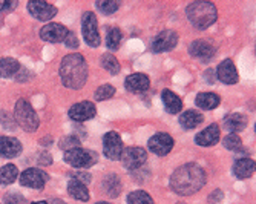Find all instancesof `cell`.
I'll list each match as a JSON object with an SVG mask.
<instances>
[{
  "instance_id": "cell-1",
  "label": "cell",
  "mask_w": 256,
  "mask_h": 204,
  "mask_svg": "<svg viewBox=\"0 0 256 204\" xmlns=\"http://www.w3.org/2000/svg\"><path fill=\"white\" fill-rule=\"evenodd\" d=\"M206 172L195 163H188L178 168L170 176V188L178 195H192L206 184Z\"/></svg>"
},
{
  "instance_id": "cell-2",
  "label": "cell",
  "mask_w": 256,
  "mask_h": 204,
  "mask_svg": "<svg viewBox=\"0 0 256 204\" xmlns=\"http://www.w3.org/2000/svg\"><path fill=\"white\" fill-rule=\"evenodd\" d=\"M60 78L69 89H80L88 80V64L82 54H69L62 60Z\"/></svg>"
},
{
  "instance_id": "cell-3",
  "label": "cell",
  "mask_w": 256,
  "mask_h": 204,
  "mask_svg": "<svg viewBox=\"0 0 256 204\" xmlns=\"http://www.w3.org/2000/svg\"><path fill=\"white\" fill-rule=\"evenodd\" d=\"M190 24L198 30H206L214 25L218 17L216 6L210 2H194L186 10Z\"/></svg>"
},
{
  "instance_id": "cell-4",
  "label": "cell",
  "mask_w": 256,
  "mask_h": 204,
  "mask_svg": "<svg viewBox=\"0 0 256 204\" xmlns=\"http://www.w3.org/2000/svg\"><path fill=\"white\" fill-rule=\"evenodd\" d=\"M14 116H16V122L17 124L25 129L26 132H34L38 129L40 120L37 112L34 110V108L31 106V103L28 100L20 98L16 103V109H14Z\"/></svg>"
},
{
  "instance_id": "cell-5",
  "label": "cell",
  "mask_w": 256,
  "mask_h": 204,
  "mask_svg": "<svg viewBox=\"0 0 256 204\" xmlns=\"http://www.w3.org/2000/svg\"><path fill=\"white\" fill-rule=\"evenodd\" d=\"M64 162L74 168L86 169L97 163V154L83 148H76L64 152Z\"/></svg>"
},
{
  "instance_id": "cell-6",
  "label": "cell",
  "mask_w": 256,
  "mask_h": 204,
  "mask_svg": "<svg viewBox=\"0 0 256 204\" xmlns=\"http://www.w3.org/2000/svg\"><path fill=\"white\" fill-rule=\"evenodd\" d=\"M82 32L84 42L90 48H97L100 44V34H98V25L97 17L94 12H84L82 17Z\"/></svg>"
},
{
  "instance_id": "cell-7",
  "label": "cell",
  "mask_w": 256,
  "mask_h": 204,
  "mask_svg": "<svg viewBox=\"0 0 256 204\" xmlns=\"http://www.w3.org/2000/svg\"><path fill=\"white\" fill-rule=\"evenodd\" d=\"M120 160L126 169L135 170V169H140L146 163L148 154L143 148H128V149H123Z\"/></svg>"
},
{
  "instance_id": "cell-8",
  "label": "cell",
  "mask_w": 256,
  "mask_h": 204,
  "mask_svg": "<svg viewBox=\"0 0 256 204\" xmlns=\"http://www.w3.org/2000/svg\"><path fill=\"white\" fill-rule=\"evenodd\" d=\"M123 142H122V137L115 132V130H110V132H106L104 137H103V150H104V155L109 158V160H120V156L123 154Z\"/></svg>"
},
{
  "instance_id": "cell-9",
  "label": "cell",
  "mask_w": 256,
  "mask_h": 204,
  "mask_svg": "<svg viewBox=\"0 0 256 204\" xmlns=\"http://www.w3.org/2000/svg\"><path fill=\"white\" fill-rule=\"evenodd\" d=\"M50 180L48 174L43 172L42 169H26L20 175V184L25 188H32V189H43L46 181Z\"/></svg>"
},
{
  "instance_id": "cell-10",
  "label": "cell",
  "mask_w": 256,
  "mask_h": 204,
  "mask_svg": "<svg viewBox=\"0 0 256 204\" xmlns=\"http://www.w3.org/2000/svg\"><path fill=\"white\" fill-rule=\"evenodd\" d=\"M148 148L155 155H160V156L168 155L172 150V148H174V138L170 137L169 134H166V132H158L149 140Z\"/></svg>"
},
{
  "instance_id": "cell-11",
  "label": "cell",
  "mask_w": 256,
  "mask_h": 204,
  "mask_svg": "<svg viewBox=\"0 0 256 204\" xmlns=\"http://www.w3.org/2000/svg\"><path fill=\"white\" fill-rule=\"evenodd\" d=\"M178 43V34L172 30H166L160 32L155 40L152 42V51L154 52H166L176 46Z\"/></svg>"
},
{
  "instance_id": "cell-12",
  "label": "cell",
  "mask_w": 256,
  "mask_h": 204,
  "mask_svg": "<svg viewBox=\"0 0 256 204\" xmlns=\"http://www.w3.org/2000/svg\"><path fill=\"white\" fill-rule=\"evenodd\" d=\"M68 34H69L68 28L64 25H62V24H50V25H44L40 30V37L44 42H50V43L64 42Z\"/></svg>"
},
{
  "instance_id": "cell-13",
  "label": "cell",
  "mask_w": 256,
  "mask_h": 204,
  "mask_svg": "<svg viewBox=\"0 0 256 204\" xmlns=\"http://www.w3.org/2000/svg\"><path fill=\"white\" fill-rule=\"evenodd\" d=\"M96 104L92 102H82L69 109V118L74 122H86L96 116Z\"/></svg>"
},
{
  "instance_id": "cell-14",
  "label": "cell",
  "mask_w": 256,
  "mask_h": 204,
  "mask_svg": "<svg viewBox=\"0 0 256 204\" xmlns=\"http://www.w3.org/2000/svg\"><path fill=\"white\" fill-rule=\"evenodd\" d=\"M189 52L192 57L201 60V62H207L215 57L216 54V50L214 44H210L208 42H204V40H196L190 46H189Z\"/></svg>"
},
{
  "instance_id": "cell-15",
  "label": "cell",
  "mask_w": 256,
  "mask_h": 204,
  "mask_svg": "<svg viewBox=\"0 0 256 204\" xmlns=\"http://www.w3.org/2000/svg\"><path fill=\"white\" fill-rule=\"evenodd\" d=\"M28 11L31 12L32 17H36L37 20H42V22L51 20L57 14V8L51 4H46V2H30Z\"/></svg>"
},
{
  "instance_id": "cell-16",
  "label": "cell",
  "mask_w": 256,
  "mask_h": 204,
  "mask_svg": "<svg viewBox=\"0 0 256 204\" xmlns=\"http://www.w3.org/2000/svg\"><path fill=\"white\" fill-rule=\"evenodd\" d=\"M216 77L226 84H234L238 82V71L236 66L234 64L232 60H224L220 63L218 70H216Z\"/></svg>"
},
{
  "instance_id": "cell-17",
  "label": "cell",
  "mask_w": 256,
  "mask_h": 204,
  "mask_svg": "<svg viewBox=\"0 0 256 204\" xmlns=\"http://www.w3.org/2000/svg\"><path fill=\"white\" fill-rule=\"evenodd\" d=\"M124 86H126L128 90H130V92H136V94H138V92H144V90L149 89L150 80H149L148 76L136 72V74H130V76L126 78Z\"/></svg>"
},
{
  "instance_id": "cell-18",
  "label": "cell",
  "mask_w": 256,
  "mask_h": 204,
  "mask_svg": "<svg viewBox=\"0 0 256 204\" xmlns=\"http://www.w3.org/2000/svg\"><path fill=\"white\" fill-rule=\"evenodd\" d=\"M22 143L14 137H0V156L14 158L22 152Z\"/></svg>"
},
{
  "instance_id": "cell-19",
  "label": "cell",
  "mask_w": 256,
  "mask_h": 204,
  "mask_svg": "<svg viewBox=\"0 0 256 204\" xmlns=\"http://www.w3.org/2000/svg\"><path fill=\"white\" fill-rule=\"evenodd\" d=\"M218 140H220V128L216 124L207 126L195 137V142L200 146H214L218 143Z\"/></svg>"
},
{
  "instance_id": "cell-20",
  "label": "cell",
  "mask_w": 256,
  "mask_h": 204,
  "mask_svg": "<svg viewBox=\"0 0 256 204\" xmlns=\"http://www.w3.org/2000/svg\"><path fill=\"white\" fill-rule=\"evenodd\" d=\"M254 160L252 158H240V160L235 162L234 164V175L240 180H246L250 178L254 174Z\"/></svg>"
},
{
  "instance_id": "cell-21",
  "label": "cell",
  "mask_w": 256,
  "mask_h": 204,
  "mask_svg": "<svg viewBox=\"0 0 256 204\" xmlns=\"http://www.w3.org/2000/svg\"><path fill=\"white\" fill-rule=\"evenodd\" d=\"M161 98H162V103H164L166 110L169 112V114H178V112L182 109V102L180 100V97L169 89L162 90Z\"/></svg>"
},
{
  "instance_id": "cell-22",
  "label": "cell",
  "mask_w": 256,
  "mask_h": 204,
  "mask_svg": "<svg viewBox=\"0 0 256 204\" xmlns=\"http://www.w3.org/2000/svg\"><path fill=\"white\" fill-rule=\"evenodd\" d=\"M202 120H204V117L198 110H186L180 116V124L184 129H195L198 124L202 123Z\"/></svg>"
},
{
  "instance_id": "cell-23",
  "label": "cell",
  "mask_w": 256,
  "mask_h": 204,
  "mask_svg": "<svg viewBox=\"0 0 256 204\" xmlns=\"http://www.w3.org/2000/svg\"><path fill=\"white\" fill-rule=\"evenodd\" d=\"M224 124L232 134H236L246 129L247 126V117L244 114H230L224 118Z\"/></svg>"
},
{
  "instance_id": "cell-24",
  "label": "cell",
  "mask_w": 256,
  "mask_h": 204,
  "mask_svg": "<svg viewBox=\"0 0 256 204\" xmlns=\"http://www.w3.org/2000/svg\"><path fill=\"white\" fill-rule=\"evenodd\" d=\"M68 192L72 198H76L78 201H88L89 200V190H88L86 184L80 183V181H77L74 178H71V181H69Z\"/></svg>"
},
{
  "instance_id": "cell-25",
  "label": "cell",
  "mask_w": 256,
  "mask_h": 204,
  "mask_svg": "<svg viewBox=\"0 0 256 204\" xmlns=\"http://www.w3.org/2000/svg\"><path fill=\"white\" fill-rule=\"evenodd\" d=\"M196 106L204 109V110H210V109H215L218 104H220V97L214 92H201L196 96Z\"/></svg>"
},
{
  "instance_id": "cell-26",
  "label": "cell",
  "mask_w": 256,
  "mask_h": 204,
  "mask_svg": "<svg viewBox=\"0 0 256 204\" xmlns=\"http://www.w3.org/2000/svg\"><path fill=\"white\" fill-rule=\"evenodd\" d=\"M20 70V63L16 58L11 57H5V58H0V77L8 78L12 77L14 74H17Z\"/></svg>"
},
{
  "instance_id": "cell-27",
  "label": "cell",
  "mask_w": 256,
  "mask_h": 204,
  "mask_svg": "<svg viewBox=\"0 0 256 204\" xmlns=\"http://www.w3.org/2000/svg\"><path fill=\"white\" fill-rule=\"evenodd\" d=\"M103 189L109 194V196L112 198H117L122 192V181L117 175H108L104 180H103Z\"/></svg>"
},
{
  "instance_id": "cell-28",
  "label": "cell",
  "mask_w": 256,
  "mask_h": 204,
  "mask_svg": "<svg viewBox=\"0 0 256 204\" xmlns=\"http://www.w3.org/2000/svg\"><path fill=\"white\" fill-rule=\"evenodd\" d=\"M17 176H18V170L14 164H5L4 168H0V184L2 186H8L14 183Z\"/></svg>"
},
{
  "instance_id": "cell-29",
  "label": "cell",
  "mask_w": 256,
  "mask_h": 204,
  "mask_svg": "<svg viewBox=\"0 0 256 204\" xmlns=\"http://www.w3.org/2000/svg\"><path fill=\"white\" fill-rule=\"evenodd\" d=\"M102 66L104 68V70L109 74H112V76L120 72V63H118V60L115 58L112 54H103L102 56Z\"/></svg>"
},
{
  "instance_id": "cell-30",
  "label": "cell",
  "mask_w": 256,
  "mask_h": 204,
  "mask_svg": "<svg viewBox=\"0 0 256 204\" xmlns=\"http://www.w3.org/2000/svg\"><path fill=\"white\" fill-rule=\"evenodd\" d=\"M128 204H155L152 196L144 192V190H135L129 194L128 196Z\"/></svg>"
},
{
  "instance_id": "cell-31",
  "label": "cell",
  "mask_w": 256,
  "mask_h": 204,
  "mask_svg": "<svg viewBox=\"0 0 256 204\" xmlns=\"http://www.w3.org/2000/svg\"><path fill=\"white\" fill-rule=\"evenodd\" d=\"M122 38H123V34L120 30L117 28H114L109 31L108 37H106V44H108V48L109 50H117L120 46V43H122Z\"/></svg>"
},
{
  "instance_id": "cell-32",
  "label": "cell",
  "mask_w": 256,
  "mask_h": 204,
  "mask_svg": "<svg viewBox=\"0 0 256 204\" xmlns=\"http://www.w3.org/2000/svg\"><path fill=\"white\" fill-rule=\"evenodd\" d=\"M224 143V148L228 149V150H240L242 148V142H241V137L236 134H228L226 135V138L222 140Z\"/></svg>"
},
{
  "instance_id": "cell-33",
  "label": "cell",
  "mask_w": 256,
  "mask_h": 204,
  "mask_svg": "<svg viewBox=\"0 0 256 204\" xmlns=\"http://www.w3.org/2000/svg\"><path fill=\"white\" fill-rule=\"evenodd\" d=\"M115 94V88L112 84H103L100 86L97 90H96V100L97 102H103V100H108V98H112Z\"/></svg>"
},
{
  "instance_id": "cell-34",
  "label": "cell",
  "mask_w": 256,
  "mask_h": 204,
  "mask_svg": "<svg viewBox=\"0 0 256 204\" xmlns=\"http://www.w3.org/2000/svg\"><path fill=\"white\" fill-rule=\"evenodd\" d=\"M97 8L103 14L110 16V14H114L115 11L120 8V4L118 2H114V0H102V2H97Z\"/></svg>"
},
{
  "instance_id": "cell-35",
  "label": "cell",
  "mask_w": 256,
  "mask_h": 204,
  "mask_svg": "<svg viewBox=\"0 0 256 204\" xmlns=\"http://www.w3.org/2000/svg\"><path fill=\"white\" fill-rule=\"evenodd\" d=\"M80 143H82L80 138L74 137V135H68V137H64V138L60 140V148H62L63 150H71V149L78 148Z\"/></svg>"
},
{
  "instance_id": "cell-36",
  "label": "cell",
  "mask_w": 256,
  "mask_h": 204,
  "mask_svg": "<svg viewBox=\"0 0 256 204\" xmlns=\"http://www.w3.org/2000/svg\"><path fill=\"white\" fill-rule=\"evenodd\" d=\"M5 204H25V198H23L20 194H8L4 198Z\"/></svg>"
},
{
  "instance_id": "cell-37",
  "label": "cell",
  "mask_w": 256,
  "mask_h": 204,
  "mask_svg": "<svg viewBox=\"0 0 256 204\" xmlns=\"http://www.w3.org/2000/svg\"><path fill=\"white\" fill-rule=\"evenodd\" d=\"M64 43H66L68 48H72V50L78 48V40H77V37H76L74 32H69L68 34V37L64 38Z\"/></svg>"
},
{
  "instance_id": "cell-38",
  "label": "cell",
  "mask_w": 256,
  "mask_h": 204,
  "mask_svg": "<svg viewBox=\"0 0 256 204\" xmlns=\"http://www.w3.org/2000/svg\"><path fill=\"white\" fill-rule=\"evenodd\" d=\"M72 178L80 181V183H83V184H89L90 183V175L88 172H76L72 175Z\"/></svg>"
},
{
  "instance_id": "cell-39",
  "label": "cell",
  "mask_w": 256,
  "mask_h": 204,
  "mask_svg": "<svg viewBox=\"0 0 256 204\" xmlns=\"http://www.w3.org/2000/svg\"><path fill=\"white\" fill-rule=\"evenodd\" d=\"M52 163V156L48 152H42L38 154V164L40 166H50Z\"/></svg>"
},
{
  "instance_id": "cell-40",
  "label": "cell",
  "mask_w": 256,
  "mask_h": 204,
  "mask_svg": "<svg viewBox=\"0 0 256 204\" xmlns=\"http://www.w3.org/2000/svg\"><path fill=\"white\" fill-rule=\"evenodd\" d=\"M17 6V2H0V12H10Z\"/></svg>"
},
{
  "instance_id": "cell-41",
  "label": "cell",
  "mask_w": 256,
  "mask_h": 204,
  "mask_svg": "<svg viewBox=\"0 0 256 204\" xmlns=\"http://www.w3.org/2000/svg\"><path fill=\"white\" fill-rule=\"evenodd\" d=\"M222 196H224V194L221 190H215L208 195V202H220L222 200Z\"/></svg>"
},
{
  "instance_id": "cell-42",
  "label": "cell",
  "mask_w": 256,
  "mask_h": 204,
  "mask_svg": "<svg viewBox=\"0 0 256 204\" xmlns=\"http://www.w3.org/2000/svg\"><path fill=\"white\" fill-rule=\"evenodd\" d=\"M32 204H50V202H46V201H37V202H32Z\"/></svg>"
},
{
  "instance_id": "cell-43",
  "label": "cell",
  "mask_w": 256,
  "mask_h": 204,
  "mask_svg": "<svg viewBox=\"0 0 256 204\" xmlns=\"http://www.w3.org/2000/svg\"><path fill=\"white\" fill-rule=\"evenodd\" d=\"M96 204H110V202H106V201H98V202H96Z\"/></svg>"
}]
</instances>
